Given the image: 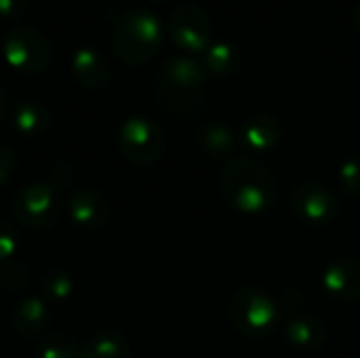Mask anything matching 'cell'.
I'll use <instances>...</instances> for the list:
<instances>
[{
  "label": "cell",
  "instance_id": "obj_1",
  "mask_svg": "<svg viewBox=\"0 0 360 358\" xmlns=\"http://www.w3.org/2000/svg\"><path fill=\"white\" fill-rule=\"evenodd\" d=\"M219 188L230 205L247 213L266 211L276 200L274 175L251 158L230 160L221 173Z\"/></svg>",
  "mask_w": 360,
  "mask_h": 358
},
{
  "label": "cell",
  "instance_id": "obj_2",
  "mask_svg": "<svg viewBox=\"0 0 360 358\" xmlns=\"http://www.w3.org/2000/svg\"><path fill=\"white\" fill-rule=\"evenodd\" d=\"M162 23L150 11H124L116 17L112 46L120 61L129 65L148 63L162 46Z\"/></svg>",
  "mask_w": 360,
  "mask_h": 358
},
{
  "label": "cell",
  "instance_id": "obj_3",
  "mask_svg": "<svg viewBox=\"0 0 360 358\" xmlns=\"http://www.w3.org/2000/svg\"><path fill=\"white\" fill-rule=\"evenodd\" d=\"M207 72L192 57H173L156 74V97L171 112H192L205 93Z\"/></svg>",
  "mask_w": 360,
  "mask_h": 358
},
{
  "label": "cell",
  "instance_id": "obj_4",
  "mask_svg": "<svg viewBox=\"0 0 360 358\" xmlns=\"http://www.w3.org/2000/svg\"><path fill=\"white\" fill-rule=\"evenodd\" d=\"M230 317L245 335L262 338L274 329L278 319V308L264 291L245 289L234 295L230 306Z\"/></svg>",
  "mask_w": 360,
  "mask_h": 358
},
{
  "label": "cell",
  "instance_id": "obj_5",
  "mask_svg": "<svg viewBox=\"0 0 360 358\" xmlns=\"http://www.w3.org/2000/svg\"><path fill=\"white\" fill-rule=\"evenodd\" d=\"M4 59L23 74H38L51 63V46L42 34L32 27H13L2 44Z\"/></svg>",
  "mask_w": 360,
  "mask_h": 358
},
{
  "label": "cell",
  "instance_id": "obj_6",
  "mask_svg": "<svg viewBox=\"0 0 360 358\" xmlns=\"http://www.w3.org/2000/svg\"><path fill=\"white\" fill-rule=\"evenodd\" d=\"M118 143H120V152L129 162L148 167L160 158L165 139L156 122L143 116H135L122 124Z\"/></svg>",
  "mask_w": 360,
  "mask_h": 358
},
{
  "label": "cell",
  "instance_id": "obj_7",
  "mask_svg": "<svg viewBox=\"0 0 360 358\" xmlns=\"http://www.w3.org/2000/svg\"><path fill=\"white\" fill-rule=\"evenodd\" d=\"M13 213L21 226L46 228L53 226L61 215V203L55 194V188L44 184H34L17 192L13 200Z\"/></svg>",
  "mask_w": 360,
  "mask_h": 358
},
{
  "label": "cell",
  "instance_id": "obj_8",
  "mask_svg": "<svg viewBox=\"0 0 360 358\" xmlns=\"http://www.w3.org/2000/svg\"><path fill=\"white\" fill-rule=\"evenodd\" d=\"M169 36L188 53H205L211 46V21L196 4H181L169 17Z\"/></svg>",
  "mask_w": 360,
  "mask_h": 358
},
{
  "label": "cell",
  "instance_id": "obj_9",
  "mask_svg": "<svg viewBox=\"0 0 360 358\" xmlns=\"http://www.w3.org/2000/svg\"><path fill=\"white\" fill-rule=\"evenodd\" d=\"M293 211L310 224H329L338 215V198L321 184H302L291 196Z\"/></svg>",
  "mask_w": 360,
  "mask_h": 358
},
{
  "label": "cell",
  "instance_id": "obj_10",
  "mask_svg": "<svg viewBox=\"0 0 360 358\" xmlns=\"http://www.w3.org/2000/svg\"><path fill=\"white\" fill-rule=\"evenodd\" d=\"M70 217L76 226L86 230H99L110 217L108 198L95 188H78L68 200Z\"/></svg>",
  "mask_w": 360,
  "mask_h": 358
},
{
  "label": "cell",
  "instance_id": "obj_11",
  "mask_svg": "<svg viewBox=\"0 0 360 358\" xmlns=\"http://www.w3.org/2000/svg\"><path fill=\"white\" fill-rule=\"evenodd\" d=\"M325 291L344 302L360 298V264L354 260H340L325 270Z\"/></svg>",
  "mask_w": 360,
  "mask_h": 358
},
{
  "label": "cell",
  "instance_id": "obj_12",
  "mask_svg": "<svg viewBox=\"0 0 360 358\" xmlns=\"http://www.w3.org/2000/svg\"><path fill=\"white\" fill-rule=\"evenodd\" d=\"M72 76L76 78L78 84L86 89H99L110 78L108 59L97 49L91 46L78 49L72 57Z\"/></svg>",
  "mask_w": 360,
  "mask_h": 358
},
{
  "label": "cell",
  "instance_id": "obj_13",
  "mask_svg": "<svg viewBox=\"0 0 360 358\" xmlns=\"http://www.w3.org/2000/svg\"><path fill=\"white\" fill-rule=\"evenodd\" d=\"M240 137L249 152H266L278 141L281 124L270 114H255L243 124Z\"/></svg>",
  "mask_w": 360,
  "mask_h": 358
},
{
  "label": "cell",
  "instance_id": "obj_14",
  "mask_svg": "<svg viewBox=\"0 0 360 358\" xmlns=\"http://www.w3.org/2000/svg\"><path fill=\"white\" fill-rule=\"evenodd\" d=\"M287 338L302 350H316L327 340V327L316 317H295L287 323Z\"/></svg>",
  "mask_w": 360,
  "mask_h": 358
},
{
  "label": "cell",
  "instance_id": "obj_15",
  "mask_svg": "<svg viewBox=\"0 0 360 358\" xmlns=\"http://www.w3.org/2000/svg\"><path fill=\"white\" fill-rule=\"evenodd\" d=\"M49 323V308L46 302L38 298H27L23 300L13 314V325L19 335L23 338H36Z\"/></svg>",
  "mask_w": 360,
  "mask_h": 358
},
{
  "label": "cell",
  "instance_id": "obj_16",
  "mask_svg": "<svg viewBox=\"0 0 360 358\" xmlns=\"http://www.w3.org/2000/svg\"><path fill=\"white\" fill-rule=\"evenodd\" d=\"M202 55H205L202 70L215 78H228L240 65V53L232 42H224V40L211 42V46Z\"/></svg>",
  "mask_w": 360,
  "mask_h": 358
},
{
  "label": "cell",
  "instance_id": "obj_17",
  "mask_svg": "<svg viewBox=\"0 0 360 358\" xmlns=\"http://www.w3.org/2000/svg\"><path fill=\"white\" fill-rule=\"evenodd\" d=\"M51 124V112L38 101H21L13 112V127L23 137H38Z\"/></svg>",
  "mask_w": 360,
  "mask_h": 358
},
{
  "label": "cell",
  "instance_id": "obj_18",
  "mask_svg": "<svg viewBox=\"0 0 360 358\" xmlns=\"http://www.w3.org/2000/svg\"><path fill=\"white\" fill-rule=\"evenodd\" d=\"M129 342L118 331H101L93 335L76 358H129Z\"/></svg>",
  "mask_w": 360,
  "mask_h": 358
},
{
  "label": "cell",
  "instance_id": "obj_19",
  "mask_svg": "<svg viewBox=\"0 0 360 358\" xmlns=\"http://www.w3.org/2000/svg\"><path fill=\"white\" fill-rule=\"evenodd\" d=\"M198 139H200V146L205 148V152H209L213 158H228L236 146L232 131L221 122L205 124L198 133Z\"/></svg>",
  "mask_w": 360,
  "mask_h": 358
},
{
  "label": "cell",
  "instance_id": "obj_20",
  "mask_svg": "<svg viewBox=\"0 0 360 358\" xmlns=\"http://www.w3.org/2000/svg\"><path fill=\"white\" fill-rule=\"evenodd\" d=\"M76 344L63 333H51L40 342V358H76Z\"/></svg>",
  "mask_w": 360,
  "mask_h": 358
},
{
  "label": "cell",
  "instance_id": "obj_21",
  "mask_svg": "<svg viewBox=\"0 0 360 358\" xmlns=\"http://www.w3.org/2000/svg\"><path fill=\"white\" fill-rule=\"evenodd\" d=\"M42 287H44V293L53 300H63L70 295L72 291V283L65 274L61 272H53V274H46L42 279Z\"/></svg>",
  "mask_w": 360,
  "mask_h": 358
},
{
  "label": "cell",
  "instance_id": "obj_22",
  "mask_svg": "<svg viewBox=\"0 0 360 358\" xmlns=\"http://www.w3.org/2000/svg\"><path fill=\"white\" fill-rule=\"evenodd\" d=\"M340 177H342L344 190L350 196H360V156L346 160V165L342 167Z\"/></svg>",
  "mask_w": 360,
  "mask_h": 358
},
{
  "label": "cell",
  "instance_id": "obj_23",
  "mask_svg": "<svg viewBox=\"0 0 360 358\" xmlns=\"http://www.w3.org/2000/svg\"><path fill=\"white\" fill-rule=\"evenodd\" d=\"M25 283V268L21 264H11L0 270V285L4 289H19Z\"/></svg>",
  "mask_w": 360,
  "mask_h": 358
},
{
  "label": "cell",
  "instance_id": "obj_24",
  "mask_svg": "<svg viewBox=\"0 0 360 358\" xmlns=\"http://www.w3.org/2000/svg\"><path fill=\"white\" fill-rule=\"evenodd\" d=\"M17 249V232L11 224L0 219V260H6Z\"/></svg>",
  "mask_w": 360,
  "mask_h": 358
},
{
  "label": "cell",
  "instance_id": "obj_25",
  "mask_svg": "<svg viewBox=\"0 0 360 358\" xmlns=\"http://www.w3.org/2000/svg\"><path fill=\"white\" fill-rule=\"evenodd\" d=\"M25 8H27V0H0V17L4 21L23 17Z\"/></svg>",
  "mask_w": 360,
  "mask_h": 358
},
{
  "label": "cell",
  "instance_id": "obj_26",
  "mask_svg": "<svg viewBox=\"0 0 360 358\" xmlns=\"http://www.w3.org/2000/svg\"><path fill=\"white\" fill-rule=\"evenodd\" d=\"M13 169H15V154L11 152V148L0 146V186L8 179Z\"/></svg>",
  "mask_w": 360,
  "mask_h": 358
},
{
  "label": "cell",
  "instance_id": "obj_27",
  "mask_svg": "<svg viewBox=\"0 0 360 358\" xmlns=\"http://www.w3.org/2000/svg\"><path fill=\"white\" fill-rule=\"evenodd\" d=\"M6 108H8V97H6L4 89L0 87V120H2L4 114H6Z\"/></svg>",
  "mask_w": 360,
  "mask_h": 358
},
{
  "label": "cell",
  "instance_id": "obj_28",
  "mask_svg": "<svg viewBox=\"0 0 360 358\" xmlns=\"http://www.w3.org/2000/svg\"><path fill=\"white\" fill-rule=\"evenodd\" d=\"M352 21H354V27L360 32V2L356 4V8H354V13H352Z\"/></svg>",
  "mask_w": 360,
  "mask_h": 358
},
{
  "label": "cell",
  "instance_id": "obj_29",
  "mask_svg": "<svg viewBox=\"0 0 360 358\" xmlns=\"http://www.w3.org/2000/svg\"><path fill=\"white\" fill-rule=\"evenodd\" d=\"M154 2H158V0H154Z\"/></svg>",
  "mask_w": 360,
  "mask_h": 358
}]
</instances>
